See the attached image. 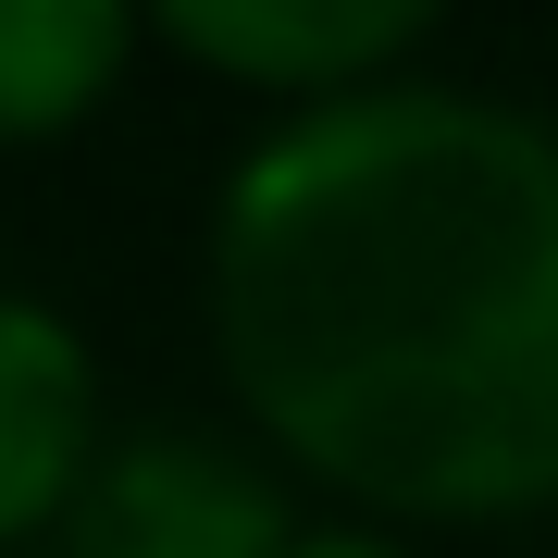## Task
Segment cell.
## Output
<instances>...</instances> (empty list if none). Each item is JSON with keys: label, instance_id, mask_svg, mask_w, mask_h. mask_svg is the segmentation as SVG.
Instances as JSON below:
<instances>
[{"label": "cell", "instance_id": "obj_1", "mask_svg": "<svg viewBox=\"0 0 558 558\" xmlns=\"http://www.w3.org/2000/svg\"><path fill=\"white\" fill-rule=\"evenodd\" d=\"M211 336L323 484L398 521L558 497V124L459 75L286 100L211 199Z\"/></svg>", "mask_w": 558, "mask_h": 558}, {"label": "cell", "instance_id": "obj_2", "mask_svg": "<svg viewBox=\"0 0 558 558\" xmlns=\"http://www.w3.org/2000/svg\"><path fill=\"white\" fill-rule=\"evenodd\" d=\"M286 546H299V521H286L274 472L199 422L112 435L62 509V558H286Z\"/></svg>", "mask_w": 558, "mask_h": 558}, {"label": "cell", "instance_id": "obj_3", "mask_svg": "<svg viewBox=\"0 0 558 558\" xmlns=\"http://www.w3.org/2000/svg\"><path fill=\"white\" fill-rule=\"evenodd\" d=\"M100 459V360L50 299L0 286V558L75 509Z\"/></svg>", "mask_w": 558, "mask_h": 558}, {"label": "cell", "instance_id": "obj_4", "mask_svg": "<svg viewBox=\"0 0 558 558\" xmlns=\"http://www.w3.org/2000/svg\"><path fill=\"white\" fill-rule=\"evenodd\" d=\"M161 38L223 62V75H260L286 100H336V87L410 75V50L435 38L422 0H174Z\"/></svg>", "mask_w": 558, "mask_h": 558}, {"label": "cell", "instance_id": "obj_5", "mask_svg": "<svg viewBox=\"0 0 558 558\" xmlns=\"http://www.w3.org/2000/svg\"><path fill=\"white\" fill-rule=\"evenodd\" d=\"M137 50L124 0H0V137L75 124Z\"/></svg>", "mask_w": 558, "mask_h": 558}, {"label": "cell", "instance_id": "obj_6", "mask_svg": "<svg viewBox=\"0 0 558 558\" xmlns=\"http://www.w3.org/2000/svg\"><path fill=\"white\" fill-rule=\"evenodd\" d=\"M286 558H410L398 534H373V521H299V546Z\"/></svg>", "mask_w": 558, "mask_h": 558}, {"label": "cell", "instance_id": "obj_7", "mask_svg": "<svg viewBox=\"0 0 558 558\" xmlns=\"http://www.w3.org/2000/svg\"><path fill=\"white\" fill-rule=\"evenodd\" d=\"M38 558H62V546H38Z\"/></svg>", "mask_w": 558, "mask_h": 558}]
</instances>
